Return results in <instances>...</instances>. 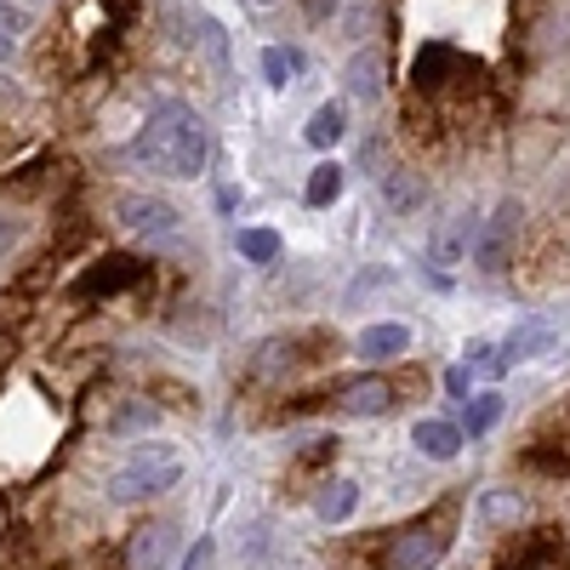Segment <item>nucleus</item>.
Listing matches in <instances>:
<instances>
[{"instance_id": "nucleus-23", "label": "nucleus", "mask_w": 570, "mask_h": 570, "mask_svg": "<svg viewBox=\"0 0 570 570\" xmlns=\"http://www.w3.org/2000/svg\"><path fill=\"white\" fill-rule=\"evenodd\" d=\"M23 29H29V18H23L18 7H7V0H0V63H7V58L18 52V40H23Z\"/></svg>"}, {"instance_id": "nucleus-14", "label": "nucleus", "mask_w": 570, "mask_h": 570, "mask_svg": "<svg viewBox=\"0 0 570 570\" xmlns=\"http://www.w3.org/2000/svg\"><path fill=\"white\" fill-rule=\"evenodd\" d=\"M422 177L416 171H405V166H394V171H383V206L394 212V217H411V212H422Z\"/></svg>"}, {"instance_id": "nucleus-4", "label": "nucleus", "mask_w": 570, "mask_h": 570, "mask_svg": "<svg viewBox=\"0 0 570 570\" xmlns=\"http://www.w3.org/2000/svg\"><path fill=\"white\" fill-rule=\"evenodd\" d=\"M473 234H480V217H473L468 206H451L440 223H434V234H428V263L434 268H462L468 257H473Z\"/></svg>"}, {"instance_id": "nucleus-1", "label": "nucleus", "mask_w": 570, "mask_h": 570, "mask_svg": "<svg viewBox=\"0 0 570 570\" xmlns=\"http://www.w3.org/2000/svg\"><path fill=\"white\" fill-rule=\"evenodd\" d=\"M131 155L160 177H200L206 160H212V131L188 104H160L149 120H142Z\"/></svg>"}, {"instance_id": "nucleus-13", "label": "nucleus", "mask_w": 570, "mask_h": 570, "mask_svg": "<svg viewBox=\"0 0 570 570\" xmlns=\"http://www.w3.org/2000/svg\"><path fill=\"white\" fill-rule=\"evenodd\" d=\"M348 98H360V104H376V91H383V52L376 46H360V52L348 58Z\"/></svg>"}, {"instance_id": "nucleus-28", "label": "nucleus", "mask_w": 570, "mask_h": 570, "mask_svg": "<svg viewBox=\"0 0 570 570\" xmlns=\"http://www.w3.org/2000/svg\"><path fill=\"white\" fill-rule=\"evenodd\" d=\"M263 7H274V0H263Z\"/></svg>"}, {"instance_id": "nucleus-7", "label": "nucleus", "mask_w": 570, "mask_h": 570, "mask_svg": "<svg viewBox=\"0 0 570 570\" xmlns=\"http://www.w3.org/2000/svg\"><path fill=\"white\" fill-rule=\"evenodd\" d=\"M137 279H142L137 257H104L98 268H86L75 279V297H115V292H126V285H137Z\"/></svg>"}, {"instance_id": "nucleus-2", "label": "nucleus", "mask_w": 570, "mask_h": 570, "mask_svg": "<svg viewBox=\"0 0 570 570\" xmlns=\"http://www.w3.org/2000/svg\"><path fill=\"white\" fill-rule=\"evenodd\" d=\"M183 480V456L171 445H137L115 473H109V497L115 502H142V497H160Z\"/></svg>"}, {"instance_id": "nucleus-9", "label": "nucleus", "mask_w": 570, "mask_h": 570, "mask_svg": "<svg viewBox=\"0 0 570 570\" xmlns=\"http://www.w3.org/2000/svg\"><path fill=\"white\" fill-rule=\"evenodd\" d=\"M553 343H559V325L542 320V314H531V320H519L508 337H502V354L508 360H542V354H553Z\"/></svg>"}, {"instance_id": "nucleus-17", "label": "nucleus", "mask_w": 570, "mask_h": 570, "mask_svg": "<svg viewBox=\"0 0 570 570\" xmlns=\"http://www.w3.org/2000/svg\"><path fill=\"white\" fill-rule=\"evenodd\" d=\"M502 570H564V548L553 542V531H542L537 542H525Z\"/></svg>"}, {"instance_id": "nucleus-16", "label": "nucleus", "mask_w": 570, "mask_h": 570, "mask_svg": "<svg viewBox=\"0 0 570 570\" xmlns=\"http://www.w3.org/2000/svg\"><path fill=\"white\" fill-rule=\"evenodd\" d=\"M354 508H360V485H354V480H331V485H320V497H314V513L325 519V525H343Z\"/></svg>"}, {"instance_id": "nucleus-27", "label": "nucleus", "mask_w": 570, "mask_h": 570, "mask_svg": "<svg viewBox=\"0 0 570 570\" xmlns=\"http://www.w3.org/2000/svg\"><path fill=\"white\" fill-rule=\"evenodd\" d=\"M12 234H18V223L7 217V223H0V240H12Z\"/></svg>"}, {"instance_id": "nucleus-5", "label": "nucleus", "mask_w": 570, "mask_h": 570, "mask_svg": "<svg viewBox=\"0 0 570 570\" xmlns=\"http://www.w3.org/2000/svg\"><path fill=\"white\" fill-rule=\"evenodd\" d=\"M115 212H120V223H126L131 234H149V240H171V234L183 228L177 206H166V200H155V195H120Z\"/></svg>"}, {"instance_id": "nucleus-22", "label": "nucleus", "mask_w": 570, "mask_h": 570, "mask_svg": "<svg viewBox=\"0 0 570 570\" xmlns=\"http://www.w3.org/2000/svg\"><path fill=\"white\" fill-rule=\"evenodd\" d=\"M297 52H285V46H268V52H263V80L268 86H292V75H297Z\"/></svg>"}, {"instance_id": "nucleus-10", "label": "nucleus", "mask_w": 570, "mask_h": 570, "mask_svg": "<svg viewBox=\"0 0 570 570\" xmlns=\"http://www.w3.org/2000/svg\"><path fill=\"white\" fill-rule=\"evenodd\" d=\"M405 348H411V331H405L400 320H376V325H365V331H360V343H354V354L371 360V365L400 360Z\"/></svg>"}, {"instance_id": "nucleus-6", "label": "nucleus", "mask_w": 570, "mask_h": 570, "mask_svg": "<svg viewBox=\"0 0 570 570\" xmlns=\"http://www.w3.org/2000/svg\"><path fill=\"white\" fill-rule=\"evenodd\" d=\"M445 559V531L440 525H411L394 537V553H389V570H434Z\"/></svg>"}, {"instance_id": "nucleus-26", "label": "nucleus", "mask_w": 570, "mask_h": 570, "mask_svg": "<svg viewBox=\"0 0 570 570\" xmlns=\"http://www.w3.org/2000/svg\"><path fill=\"white\" fill-rule=\"evenodd\" d=\"M445 394H451V400H468V394H473V376H468V365H451V371H445Z\"/></svg>"}, {"instance_id": "nucleus-24", "label": "nucleus", "mask_w": 570, "mask_h": 570, "mask_svg": "<svg viewBox=\"0 0 570 570\" xmlns=\"http://www.w3.org/2000/svg\"><path fill=\"white\" fill-rule=\"evenodd\" d=\"M468 365L480 371V376H491V383H497V376H502V371H508L513 360H508V354H502L497 343H473V348H468Z\"/></svg>"}, {"instance_id": "nucleus-18", "label": "nucleus", "mask_w": 570, "mask_h": 570, "mask_svg": "<svg viewBox=\"0 0 570 570\" xmlns=\"http://www.w3.org/2000/svg\"><path fill=\"white\" fill-rule=\"evenodd\" d=\"M462 405H468V416H462V434H468V440H485L491 428L502 422V394H497V389H491V394H468Z\"/></svg>"}, {"instance_id": "nucleus-11", "label": "nucleus", "mask_w": 570, "mask_h": 570, "mask_svg": "<svg viewBox=\"0 0 570 570\" xmlns=\"http://www.w3.org/2000/svg\"><path fill=\"white\" fill-rule=\"evenodd\" d=\"M343 416H383V411H394V383L389 376H360V383H348L343 389Z\"/></svg>"}, {"instance_id": "nucleus-21", "label": "nucleus", "mask_w": 570, "mask_h": 570, "mask_svg": "<svg viewBox=\"0 0 570 570\" xmlns=\"http://www.w3.org/2000/svg\"><path fill=\"white\" fill-rule=\"evenodd\" d=\"M240 257L246 263H274L279 257V234L274 228H240Z\"/></svg>"}, {"instance_id": "nucleus-12", "label": "nucleus", "mask_w": 570, "mask_h": 570, "mask_svg": "<svg viewBox=\"0 0 570 570\" xmlns=\"http://www.w3.org/2000/svg\"><path fill=\"white\" fill-rule=\"evenodd\" d=\"M171 525H142V531H131V548H126V564L131 570H160L166 559H171Z\"/></svg>"}, {"instance_id": "nucleus-25", "label": "nucleus", "mask_w": 570, "mask_h": 570, "mask_svg": "<svg viewBox=\"0 0 570 570\" xmlns=\"http://www.w3.org/2000/svg\"><path fill=\"white\" fill-rule=\"evenodd\" d=\"M212 564H217V542H212V537H195V548H188L183 570H212Z\"/></svg>"}, {"instance_id": "nucleus-3", "label": "nucleus", "mask_w": 570, "mask_h": 570, "mask_svg": "<svg viewBox=\"0 0 570 570\" xmlns=\"http://www.w3.org/2000/svg\"><path fill=\"white\" fill-rule=\"evenodd\" d=\"M519 200H497V212L480 223V234H473V268L480 274H502L513 263V246H519Z\"/></svg>"}, {"instance_id": "nucleus-20", "label": "nucleus", "mask_w": 570, "mask_h": 570, "mask_svg": "<svg viewBox=\"0 0 570 570\" xmlns=\"http://www.w3.org/2000/svg\"><path fill=\"white\" fill-rule=\"evenodd\" d=\"M337 195H343V166H337V160H320V166L308 171L303 200H308V206H331Z\"/></svg>"}, {"instance_id": "nucleus-19", "label": "nucleus", "mask_w": 570, "mask_h": 570, "mask_svg": "<svg viewBox=\"0 0 570 570\" xmlns=\"http://www.w3.org/2000/svg\"><path fill=\"white\" fill-rule=\"evenodd\" d=\"M519 513H525L519 491H485V497H480V525H485V531H508V525H519Z\"/></svg>"}, {"instance_id": "nucleus-15", "label": "nucleus", "mask_w": 570, "mask_h": 570, "mask_svg": "<svg viewBox=\"0 0 570 570\" xmlns=\"http://www.w3.org/2000/svg\"><path fill=\"white\" fill-rule=\"evenodd\" d=\"M303 137L314 142V149H337V142L348 137V115H343V104H320V109L308 115Z\"/></svg>"}, {"instance_id": "nucleus-8", "label": "nucleus", "mask_w": 570, "mask_h": 570, "mask_svg": "<svg viewBox=\"0 0 570 570\" xmlns=\"http://www.w3.org/2000/svg\"><path fill=\"white\" fill-rule=\"evenodd\" d=\"M411 445H416L428 462H451V456L468 445V434H462V422H445V416H422V422L411 428Z\"/></svg>"}]
</instances>
